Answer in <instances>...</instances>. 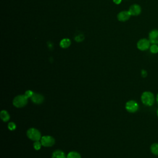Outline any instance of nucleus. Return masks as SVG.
<instances>
[{
  "label": "nucleus",
  "mask_w": 158,
  "mask_h": 158,
  "mask_svg": "<svg viewBox=\"0 0 158 158\" xmlns=\"http://www.w3.org/2000/svg\"><path fill=\"white\" fill-rule=\"evenodd\" d=\"M40 141L42 146L44 147H51L55 143L54 138L51 136H43L41 137Z\"/></svg>",
  "instance_id": "obj_4"
},
{
  "label": "nucleus",
  "mask_w": 158,
  "mask_h": 158,
  "mask_svg": "<svg viewBox=\"0 0 158 158\" xmlns=\"http://www.w3.org/2000/svg\"><path fill=\"white\" fill-rule=\"evenodd\" d=\"M27 136L32 141H40L41 138V133L40 131L35 128H31L27 131Z\"/></svg>",
  "instance_id": "obj_3"
},
{
  "label": "nucleus",
  "mask_w": 158,
  "mask_h": 158,
  "mask_svg": "<svg viewBox=\"0 0 158 158\" xmlns=\"http://www.w3.org/2000/svg\"><path fill=\"white\" fill-rule=\"evenodd\" d=\"M70 44H71V41L69 38H64L59 43L60 46L64 49L69 48L70 46Z\"/></svg>",
  "instance_id": "obj_11"
},
{
  "label": "nucleus",
  "mask_w": 158,
  "mask_h": 158,
  "mask_svg": "<svg viewBox=\"0 0 158 158\" xmlns=\"http://www.w3.org/2000/svg\"><path fill=\"white\" fill-rule=\"evenodd\" d=\"M8 128L10 130L13 131L16 128V125L14 122H10L8 123Z\"/></svg>",
  "instance_id": "obj_18"
},
{
  "label": "nucleus",
  "mask_w": 158,
  "mask_h": 158,
  "mask_svg": "<svg viewBox=\"0 0 158 158\" xmlns=\"http://www.w3.org/2000/svg\"><path fill=\"white\" fill-rule=\"evenodd\" d=\"M141 74H142V76L143 77H145L146 76V71H145V70H142V72H141Z\"/></svg>",
  "instance_id": "obj_21"
},
{
  "label": "nucleus",
  "mask_w": 158,
  "mask_h": 158,
  "mask_svg": "<svg viewBox=\"0 0 158 158\" xmlns=\"http://www.w3.org/2000/svg\"><path fill=\"white\" fill-rule=\"evenodd\" d=\"M141 99L143 104L147 106H151L154 104L155 98L154 94L150 91H144L143 93Z\"/></svg>",
  "instance_id": "obj_1"
},
{
  "label": "nucleus",
  "mask_w": 158,
  "mask_h": 158,
  "mask_svg": "<svg viewBox=\"0 0 158 158\" xmlns=\"http://www.w3.org/2000/svg\"><path fill=\"white\" fill-rule=\"evenodd\" d=\"M0 117H1V118L4 122H7L10 118V115H9V113L6 110H2L1 111Z\"/></svg>",
  "instance_id": "obj_13"
},
{
  "label": "nucleus",
  "mask_w": 158,
  "mask_h": 158,
  "mask_svg": "<svg viewBox=\"0 0 158 158\" xmlns=\"http://www.w3.org/2000/svg\"><path fill=\"white\" fill-rule=\"evenodd\" d=\"M31 99L33 101V102L39 104L43 102L44 101V97L41 94L38 93H33V96L31 97Z\"/></svg>",
  "instance_id": "obj_10"
},
{
  "label": "nucleus",
  "mask_w": 158,
  "mask_h": 158,
  "mask_svg": "<svg viewBox=\"0 0 158 158\" xmlns=\"http://www.w3.org/2000/svg\"><path fill=\"white\" fill-rule=\"evenodd\" d=\"M128 11L130 13L131 15L136 16V15H138L141 13V8L138 4H135L131 5Z\"/></svg>",
  "instance_id": "obj_9"
},
{
  "label": "nucleus",
  "mask_w": 158,
  "mask_h": 158,
  "mask_svg": "<svg viewBox=\"0 0 158 158\" xmlns=\"http://www.w3.org/2000/svg\"><path fill=\"white\" fill-rule=\"evenodd\" d=\"M131 16L130 13L129 12V11H127V10H123L122 12H120L118 14H117V19L118 21L120 22H125L127 20H128L130 17Z\"/></svg>",
  "instance_id": "obj_8"
},
{
  "label": "nucleus",
  "mask_w": 158,
  "mask_h": 158,
  "mask_svg": "<svg viewBox=\"0 0 158 158\" xmlns=\"http://www.w3.org/2000/svg\"><path fill=\"white\" fill-rule=\"evenodd\" d=\"M41 146H42V144L41 141H36L33 143V147L36 150L40 149L41 148Z\"/></svg>",
  "instance_id": "obj_17"
},
{
  "label": "nucleus",
  "mask_w": 158,
  "mask_h": 158,
  "mask_svg": "<svg viewBox=\"0 0 158 158\" xmlns=\"http://www.w3.org/2000/svg\"><path fill=\"white\" fill-rule=\"evenodd\" d=\"M67 158H81L80 154L75 151L70 152L67 156Z\"/></svg>",
  "instance_id": "obj_14"
},
{
  "label": "nucleus",
  "mask_w": 158,
  "mask_h": 158,
  "mask_svg": "<svg viewBox=\"0 0 158 158\" xmlns=\"http://www.w3.org/2000/svg\"><path fill=\"white\" fill-rule=\"evenodd\" d=\"M157 116H158V109H157Z\"/></svg>",
  "instance_id": "obj_23"
},
{
  "label": "nucleus",
  "mask_w": 158,
  "mask_h": 158,
  "mask_svg": "<svg viewBox=\"0 0 158 158\" xmlns=\"http://www.w3.org/2000/svg\"><path fill=\"white\" fill-rule=\"evenodd\" d=\"M149 40L151 43L158 44V30H152L149 34Z\"/></svg>",
  "instance_id": "obj_7"
},
{
  "label": "nucleus",
  "mask_w": 158,
  "mask_h": 158,
  "mask_svg": "<svg viewBox=\"0 0 158 158\" xmlns=\"http://www.w3.org/2000/svg\"><path fill=\"white\" fill-rule=\"evenodd\" d=\"M33 93H33L31 90H27V91H25V95L28 98H31V97L33 96Z\"/></svg>",
  "instance_id": "obj_19"
},
{
  "label": "nucleus",
  "mask_w": 158,
  "mask_h": 158,
  "mask_svg": "<svg viewBox=\"0 0 158 158\" xmlns=\"http://www.w3.org/2000/svg\"><path fill=\"white\" fill-rule=\"evenodd\" d=\"M113 2L116 4H119L121 3L122 0H113Z\"/></svg>",
  "instance_id": "obj_20"
},
{
  "label": "nucleus",
  "mask_w": 158,
  "mask_h": 158,
  "mask_svg": "<svg viewBox=\"0 0 158 158\" xmlns=\"http://www.w3.org/2000/svg\"><path fill=\"white\" fill-rule=\"evenodd\" d=\"M138 103L133 100H130L128 101L126 104H125V109L126 110L131 113H133L135 112L138 110Z\"/></svg>",
  "instance_id": "obj_5"
},
{
  "label": "nucleus",
  "mask_w": 158,
  "mask_h": 158,
  "mask_svg": "<svg viewBox=\"0 0 158 158\" xmlns=\"http://www.w3.org/2000/svg\"><path fill=\"white\" fill-rule=\"evenodd\" d=\"M150 41L149 40L146 39V38H143L139 40L138 43H137V48L138 49L141 51H145L148 49L150 48Z\"/></svg>",
  "instance_id": "obj_6"
},
{
  "label": "nucleus",
  "mask_w": 158,
  "mask_h": 158,
  "mask_svg": "<svg viewBox=\"0 0 158 158\" xmlns=\"http://www.w3.org/2000/svg\"><path fill=\"white\" fill-rule=\"evenodd\" d=\"M156 101H157V104H158V93H157V96H156Z\"/></svg>",
  "instance_id": "obj_22"
},
{
  "label": "nucleus",
  "mask_w": 158,
  "mask_h": 158,
  "mask_svg": "<svg viewBox=\"0 0 158 158\" xmlns=\"http://www.w3.org/2000/svg\"><path fill=\"white\" fill-rule=\"evenodd\" d=\"M28 98L25 95H18L13 99V105L18 108L23 107L27 104Z\"/></svg>",
  "instance_id": "obj_2"
},
{
  "label": "nucleus",
  "mask_w": 158,
  "mask_h": 158,
  "mask_svg": "<svg viewBox=\"0 0 158 158\" xmlns=\"http://www.w3.org/2000/svg\"><path fill=\"white\" fill-rule=\"evenodd\" d=\"M151 151L154 155L158 156V143H154L151 146Z\"/></svg>",
  "instance_id": "obj_15"
},
{
  "label": "nucleus",
  "mask_w": 158,
  "mask_h": 158,
  "mask_svg": "<svg viewBox=\"0 0 158 158\" xmlns=\"http://www.w3.org/2000/svg\"><path fill=\"white\" fill-rule=\"evenodd\" d=\"M52 158H66V157L63 151L60 150H56L52 153Z\"/></svg>",
  "instance_id": "obj_12"
},
{
  "label": "nucleus",
  "mask_w": 158,
  "mask_h": 158,
  "mask_svg": "<svg viewBox=\"0 0 158 158\" xmlns=\"http://www.w3.org/2000/svg\"><path fill=\"white\" fill-rule=\"evenodd\" d=\"M150 51L153 54H156L158 52V46L155 44H152L150 48Z\"/></svg>",
  "instance_id": "obj_16"
}]
</instances>
